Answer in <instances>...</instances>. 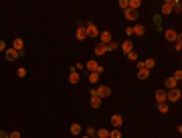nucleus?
I'll return each mask as SVG.
<instances>
[{"instance_id":"9b49d317","label":"nucleus","mask_w":182,"mask_h":138,"mask_svg":"<svg viewBox=\"0 0 182 138\" xmlns=\"http://www.w3.org/2000/svg\"><path fill=\"white\" fill-rule=\"evenodd\" d=\"M4 55H6V59H8V61H16V59H18V53H16L14 49H6Z\"/></svg>"},{"instance_id":"4468645a","label":"nucleus","mask_w":182,"mask_h":138,"mask_svg":"<svg viewBox=\"0 0 182 138\" xmlns=\"http://www.w3.org/2000/svg\"><path fill=\"white\" fill-rule=\"evenodd\" d=\"M164 85H166V89H174V87H178V81L174 77H168L166 81H164Z\"/></svg>"},{"instance_id":"20e7f679","label":"nucleus","mask_w":182,"mask_h":138,"mask_svg":"<svg viewBox=\"0 0 182 138\" xmlns=\"http://www.w3.org/2000/svg\"><path fill=\"white\" fill-rule=\"evenodd\" d=\"M111 41H113V37H111L109 30H101V33H99V41H97V43L107 45V43H111Z\"/></svg>"},{"instance_id":"ea45409f","label":"nucleus","mask_w":182,"mask_h":138,"mask_svg":"<svg viewBox=\"0 0 182 138\" xmlns=\"http://www.w3.org/2000/svg\"><path fill=\"white\" fill-rule=\"evenodd\" d=\"M0 138H8V132H4V130H0Z\"/></svg>"},{"instance_id":"4c0bfd02","label":"nucleus","mask_w":182,"mask_h":138,"mask_svg":"<svg viewBox=\"0 0 182 138\" xmlns=\"http://www.w3.org/2000/svg\"><path fill=\"white\" fill-rule=\"evenodd\" d=\"M136 67H138V69H144V61H136Z\"/></svg>"},{"instance_id":"0eeeda50","label":"nucleus","mask_w":182,"mask_h":138,"mask_svg":"<svg viewBox=\"0 0 182 138\" xmlns=\"http://www.w3.org/2000/svg\"><path fill=\"white\" fill-rule=\"evenodd\" d=\"M111 124H113V128H120L121 124H124V118H121L120 114H113L111 116Z\"/></svg>"},{"instance_id":"a19ab883","label":"nucleus","mask_w":182,"mask_h":138,"mask_svg":"<svg viewBox=\"0 0 182 138\" xmlns=\"http://www.w3.org/2000/svg\"><path fill=\"white\" fill-rule=\"evenodd\" d=\"M87 138H89V136H87ZM91 138H97V136H91Z\"/></svg>"},{"instance_id":"f8f14e48","label":"nucleus","mask_w":182,"mask_h":138,"mask_svg":"<svg viewBox=\"0 0 182 138\" xmlns=\"http://www.w3.org/2000/svg\"><path fill=\"white\" fill-rule=\"evenodd\" d=\"M121 49H124L125 55L132 53V51H134V43H132V41H124V43H121Z\"/></svg>"},{"instance_id":"f704fd0d","label":"nucleus","mask_w":182,"mask_h":138,"mask_svg":"<svg viewBox=\"0 0 182 138\" xmlns=\"http://www.w3.org/2000/svg\"><path fill=\"white\" fill-rule=\"evenodd\" d=\"M95 134H97V132H95V128H91V126L87 128V136H89V138H91V136H95Z\"/></svg>"},{"instance_id":"aec40b11","label":"nucleus","mask_w":182,"mask_h":138,"mask_svg":"<svg viewBox=\"0 0 182 138\" xmlns=\"http://www.w3.org/2000/svg\"><path fill=\"white\" fill-rule=\"evenodd\" d=\"M69 130H71V134H75V136H79V134H81V124H71V128H69Z\"/></svg>"},{"instance_id":"393cba45","label":"nucleus","mask_w":182,"mask_h":138,"mask_svg":"<svg viewBox=\"0 0 182 138\" xmlns=\"http://www.w3.org/2000/svg\"><path fill=\"white\" fill-rule=\"evenodd\" d=\"M105 47H107V53H111V51H115L117 47H120V43H117V41H111V43L105 45Z\"/></svg>"},{"instance_id":"f257e3e1","label":"nucleus","mask_w":182,"mask_h":138,"mask_svg":"<svg viewBox=\"0 0 182 138\" xmlns=\"http://www.w3.org/2000/svg\"><path fill=\"white\" fill-rule=\"evenodd\" d=\"M180 98H182V91L178 87H174V89H168L166 91V102H170V104H176V102H180Z\"/></svg>"},{"instance_id":"e433bc0d","label":"nucleus","mask_w":182,"mask_h":138,"mask_svg":"<svg viewBox=\"0 0 182 138\" xmlns=\"http://www.w3.org/2000/svg\"><path fill=\"white\" fill-rule=\"evenodd\" d=\"M120 6L125 10V8H128V0H120Z\"/></svg>"},{"instance_id":"2f4dec72","label":"nucleus","mask_w":182,"mask_h":138,"mask_svg":"<svg viewBox=\"0 0 182 138\" xmlns=\"http://www.w3.org/2000/svg\"><path fill=\"white\" fill-rule=\"evenodd\" d=\"M172 77L176 79V81H180V79H182V71H180V69H178V71H174V75H172Z\"/></svg>"},{"instance_id":"79ce46f5","label":"nucleus","mask_w":182,"mask_h":138,"mask_svg":"<svg viewBox=\"0 0 182 138\" xmlns=\"http://www.w3.org/2000/svg\"><path fill=\"white\" fill-rule=\"evenodd\" d=\"M85 138H87V136H85Z\"/></svg>"},{"instance_id":"bb28decb","label":"nucleus","mask_w":182,"mask_h":138,"mask_svg":"<svg viewBox=\"0 0 182 138\" xmlns=\"http://www.w3.org/2000/svg\"><path fill=\"white\" fill-rule=\"evenodd\" d=\"M95 136H97V138H107V136H109V130H105V128H99V130H97V134H95Z\"/></svg>"},{"instance_id":"a878e982","label":"nucleus","mask_w":182,"mask_h":138,"mask_svg":"<svg viewBox=\"0 0 182 138\" xmlns=\"http://www.w3.org/2000/svg\"><path fill=\"white\" fill-rule=\"evenodd\" d=\"M91 108H101V98H97V95H95V98H91Z\"/></svg>"},{"instance_id":"b1692460","label":"nucleus","mask_w":182,"mask_h":138,"mask_svg":"<svg viewBox=\"0 0 182 138\" xmlns=\"http://www.w3.org/2000/svg\"><path fill=\"white\" fill-rule=\"evenodd\" d=\"M148 77H150L148 69H138V79H148Z\"/></svg>"},{"instance_id":"58836bf2","label":"nucleus","mask_w":182,"mask_h":138,"mask_svg":"<svg viewBox=\"0 0 182 138\" xmlns=\"http://www.w3.org/2000/svg\"><path fill=\"white\" fill-rule=\"evenodd\" d=\"M125 34H128V37H132V34H134V30H132V26H128V29H125Z\"/></svg>"},{"instance_id":"7ed1b4c3","label":"nucleus","mask_w":182,"mask_h":138,"mask_svg":"<svg viewBox=\"0 0 182 138\" xmlns=\"http://www.w3.org/2000/svg\"><path fill=\"white\" fill-rule=\"evenodd\" d=\"M85 67L89 69L91 73L95 71V73H99V75H101V71H103V67H101V65H97V61H93V59H91V61H87V63H85Z\"/></svg>"},{"instance_id":"cd10ccee","label":"nucleus","mask_w":182,"mask_h":138,"mask_svg":"<svg viewBox=\"0 0 182 138\" xmlns=\"http://www.w3.org/2000/svg\"><path fill=\"white\" fill-rule=\"evenodd\" d=\"M107 138H121V132H120V128H113V130L109 132V136H107Z\"/></svg>"},{"instance_id":"dca6fc26","label":"nucleus","mask_w":182,"mask_h":138,"mask_svg":"<svg viewBox=\"0 0 182 138\" xmlns=\"http://www.w3.org/2000/svg\"><path fill=\"white\" fill-rule=\"evenodd\" d=\"M95 55H107V47L103 43H97L95 45Z\"/></svg>"},{"instance_id":"39448f33","label":"nucleus","mask_w":182,"mask_h":138,"mask_svg":"<svg viewBox=\"0 0 182 138\" xmlns=\"http://www.w3.org/2000/svg\"><path fill=\"white\" fill-rule=\"evenodd\" d=\"M85 30H87V37H99V30H97V26L93 22H87Z\"/></svg>"},{"instance_id":"7c9ffc66","label":"nucleus","mask_w":182,"mask_h":138,"mask_svg":"<svg viewBox=\"0 0 182 138\" xmlns=\"http://www.w3.org/2000/svg\"><path fill=\"white\" fill-rule=\"evenodd\" d=\"M182 37H180V34H178V41H176V45H174V47H176V51H178V53H180V51H182Z\"/></svg>"},{"instance_id":"1a4fd4ad","label":"nucleus","mask_w":182,"mask_h":138,"mask_svg":"<svg viewBox=\"0 0 182 138\" xmlns=\"http://www.w3.org/2000/svg\"><path fill=\"white\" fill-rule=\"evenodd\" d=\"M124 14H125V18H128V20H136V18H138V10L125 8V10H124Z\"/></svg>"},{"instance_id":"f3484780","label":"nucleus","mask_w":182,"mask_h":138,"mask_svg":"<svg viewBox=\"0 0 182 138\" xmlns=\"http://www.w3.org/2000/svg\"><path fill=\"white\" fill-rule=\"evenodd\" d=\"M156 102L158 104L166 102V89H158V91H156Z\"/></svg>"},{"instance_id":"473e14b6","label":"nucleus","mask_w":182,"mask_h":138,"mask_svg":"<svg viewBox=\"0 0 182 138\" xmlns=\"http://www.w3.org/2000/svg\"><path fill=\"white\" fill-rule=\"evenodd\" d=\"M8 138H22V136H20L18 130H14V132H10V134H8Z\"/></svg>"},{"instance_id":"ddd939ff","label":"nucleus","mask_w":182,"mask_h":138,"mask_svg":"<svg viewBox=\"0 0 182 138\" xmlns=\"http://www.w3.org/2000/svg\"><path fill=\"white\" fill-rule=\"evenodd\" d=\"M69 83H73V85L79 83V73L75 71V67H73V69H71V73H69Z\"/></svg>"},{"instance_id":"72a5a7b5","label":"nucleus","mask_w":182,"mask_h":138,"mask_svg":"<svg viewBox=\"0 0 182 138\" xmlns=\"http://www.w3.org/2000/svg\"><path fill=\"white\" fill-rule=\"evenodd\" d=\"M16 75H18V77H24V75H26V69H24V67H20L18 71H16Z\"/></svg>"},{"instance_id":"423d86ee","label":"nucleus","mask_w":182,"mask_h":138,"mask_svg":"<svg viewBox=\"0 0 182 138\" xmlns=\"http://www.w3.org/2000/svg\"><path fill=\"white\" fill-rule=\"evenodd\" d=\"M164 37H166V41H174V43L178 41V34H176V30H174V29H168L166 33H164Z\"/></svg>"},{"instance_id":"c756f323","label":"nucleus","mask_w":182,"mask_h":138,"mask_svg":"<svg viewBox=\"0 0 182 138\" xmlns=\"http://www.w3.org/2000/svg\"><path fill=\"white\" fill-rule=\"evenodd\" d=\"M125 57H128L129 61H138V53H136V51H132V53H128Z\"/></svg>"},{"instance_id":"5701e85b","label":"nucleus","mask_w":182,"mask_h":138,"mask_svg":"<svg viewBox=\"0 0 182 138\" xmlns=\"http://www.w3.org/2000/svg\"><path fill=\"white\" fill-rule=\"evenodd\" d=\"M154 65H156V61H154L152 57H148V59L144 61V69H148V71H150V69H154Z\"/></svg>"},{"instance_id":"4be33fe9","label":"nucleus","mask_w":182,"mask_h":138,"mask_svg":"<svg viewBox=\"0 0 182 138\" xmlns=\"http://www.w3.org/2000/svg\"><path fill=\"white\" fill-rule=\"evenodd\" d=\"M168 110H170L168 102H162V104H158V112H160V114H168Z\"/></svg>"},{"instance_id":"c9c22d12","label":"nucleus","mask_w":182,"mask_h":138,"mask_svg":"<svg viewBox=\"0 0 182 138\" xmlns=\"http://www.w3.org/2000/svg\"><path fill=\"white\" fill-rule=\"evenodd\" d=\"M4 51H6V43H4V41H0V53H4Z\"/></svg>"},{"instance_id":"412c9836","label":"nucleus","mask_w":182,"mask_h":138,"mask_svg":"<svg viewBox=\"0 0 182 138\" xmlns=\"http://www.w3.org/2000/svg\"><path fill=\"white\" fill-rule=\"evenodd\" d=\"M172 10H174V12H178V14L182 12V2H180V0H172Z\"/></svg>"},{"instance_id":"6e6552de","label":"nucleus","mask_w":182,"mask_h":138,"mask_svg":"<svg viewBox=\"0 0 182 138\" xmlns=\"http://www.w3.org/2000/svg\"><path fill=\"white\" fill-rule=\"evenodd\" d=\"M12 49H14L16 53L24 51V41H22V39H14V43H12Z\"/></svg>"},{"instance_id":"9d476101","label":"nucleus","mask_w":182,"mask_h":138,"mask_svg":"<svg viewBox=\"0 0 182 138\" xmlns=\"http://www.w3.org/2000/svg\"><path fill=\"white\" fill-rule=\"evenodd\" d=\"M75 37L79 41H83V39H87V30H85V25H81L79 29H77V33H75Z\"/></svg>"},{"instance_id":"a211bd4d","label":"nucleus","mask_w":182,"mask_h":138,"mask_svg":"<svg viewBox=\"0 0 182 138\" xmlns=\"http://www.w3.org/2000/svg\"><path fill=\"white\" fill-rule=\"evenodd\" d=\"M140 6H142V0H128V8H132V10H138Z\"/></svg>"},{"instance_id":"6ab92c4d","label":"nucleus","mask_w":182,"mask_h":138,"mask_svg":"<svg viewBox=\"0 0 182 138\" xmlns=\"http://www.w3.org/2000/svg\"><path fill=\"white\" fill-rule=\"evenodd\" d=\"M132 30H134V34H138V37H142V34L146 33L144 25H136V26H132Z\"/></svg>"},{"instance_id":"2eb2a0df","label":"nucleus","mask_w":182,"mask_h":138,"mask_svg":"<svg viewBox=\"0 0 182 138\" xmlns=\"http://www.w3.org/2000/svg\"><path fill=\"white\" fill-rule=\"evenodd\" d=\"M172 12V0H166L162 4V14H170Z\"/></svg>"},{"instance_id":"f03ea898","label":"nucleus","mask_w":182,"mask_h":138,"mask_svg":"<svg viewBox=\"0 0 182 138\" xmlns=\"http://www.w3.org/2000/svg\"><path fill=\"white\" fill-rule=\"evenodd\" d=\"M95 91H97V98H101V99H103V98H109V95H111V87H107V85H99Z\"/></svg>"},{"instance_id":"c85d7f7f","label":"nucleus","mask_w":182,"mask_h":138,"mask_svg":"<svg viewBox=\"0 0 182 138\" xmlns=\"http://www.w3.org/2000/svg\"><path fill=\"white\" fill-rule=\"evenodd\" d=\"M97 79H99V73H95V71L89 73V81H91V83H97Z\"/></svg>"}]
</instances>
